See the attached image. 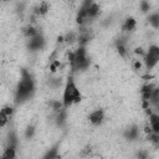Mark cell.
<instances>
[{
	"mask_svg": "<svg viewBox=\"0 0 159 159\" xmlns=\"http://www.w3.org/2000/svg\"><path fill=\"white\" fill-rule=\"evenodd\" d=\"M34 93H35V80H34L32 75L29 71L22 70L20 81L16 86L15 103L21 104V103L29 101L34 96Z\"/></svg>",
	"mask_w": 159,
	"mask_h": 159,
	"instance_id": "cell-1",
	"label": "cell"
},
{
	"mask_svg": "<svg viewBox=\"0 0 159 159\" xmlns=\"http://www.w3.org/2000/svg\"><path fill=\"white\" fill-rule=\"evenodd\" d=\"M82 101V94L78 89V87L76 86V82L73 80L72 76H68L66 84H65V89H63V97H62V106L63 108H68L70 106L78 103Z\"/></svg>",
	"mask_w": 159,
	"mask_h": 159,
	"instance_id": "cell-2",
	"label": "cell"
},
{
	"mask_svg": "<svg viewBox=\"0 0 159 159\" xmlns=\"http://www.w3.org/2000/svg\"><path fill=\"white\" fill-rule=\"evenodd\" d=\"M91 63L89 57L87 56L84 47H78L76 52L71 55V67L73 71H84Z\"/></svg>",
	"mask_w": 159,
	"mask_h": 159,
	"instance_id": "cell-3",
	"label": "cell"
},
{
	"mask_svg": "<svg viewBox=\"0 0 159 159\" xmlns=\"http://www.w3.org/2000/svg\"><path fill=\"white\" fill-rule=\"evenodd\" d=\"M159 61V47L157 45H152L149 46L147 53L144 55V62L148 70H152L157 66Z\"/></svg>",
	"mask_w": 159,
	"mask_h": 159,
	"instance_id": "cell-4",
	"label": "cell"
},
{
	"mask_svg": "<svg viewBox=\"0 0 159 159\" xmlns=\"http://www.w3.org/2000/svg\"><path fill=\"white\" fill-rule=\"evenodd\" d=\"M45 46V37L39 31V34H36L34 37L29 39L27 41V48L30 51H39V50H42Z\"/></svg>",
	"mask_w": 159,
	"mask_h": 159,
	"instance_id": "cell-5",
	"label": "cell"
},
{
	"mask_svg": "<svg viewBox=\"0 0 159 159\" xmlns=\"http://www.w3.org/2000/svg\"><path fill=\"white\" fill-rule=\"evenodd\" d=\"M12 113H14V108L10 106H5V107L0 108V128L5 127L7 124V122L12 117Z\"/></svg>",
	"mask_w": 159,
	"mask_h": 159,
	"instance_id": "cell-6",
	"label": "cell"
},
{
	"mask_svg": "<svg viewBox=\"0 0 159 159\" xmlns=\"http://www.w3.org/2000/svg\"><path fill=\"white\" fill-rule=\"evenodd\" d=\"M88 119H89V122L93 125H101L103 123V120H104V112H103V109H101V108L94 109L93 112L89 113Z\"/></svg>",
	"mask_w": 159,
	"mask_h": 159,
	"instance_id": "cell-7",
	"label": "cell"
},
{
	"mask_svg": "<svg viewBox=\"0 0 159 159\" xmlns=\"http://www.w3.org/2000/svg\"><path fill=\"white\" fill-rule=\"evenodd\" d=\"M123 137L129 140V142H134L139 138V127L137 124H133L130 127H128L124 132H123Z\"/></svg>",
	"mask_w": 159,
	"mask_h": 159,
	"instance_id": "cell-8",
	"label": "cell"
},
{
	"mask_svg": "<svg viewBox=\"0 0 159 159\" xmlns=\"http://www.w3.org/2000/svg\"><path fill=\"white\" fill-rule=\"evenodd\" d=\"M114 45H116V48H117L118 53H119L122 57H125L127 51H128V50H127V48H128V37H125V36L118 37V39L116 40Z\"/></svg>",
	"mask_w": 159,
	"mask_h": 159,
	"instance_id": "cell-9",
	"label": "cell"
},
{
	"mask_svg": "<svg viewBox=\"0 0 159 159\" xmlns=\"http://www.w3.org/2000/svg\"><path fill=\"white\" fill-rule=\"evenodd\" d=\"M92 39V35H91V31L88 29H83V30H80V34L77 36V41L80 43V47H84L87 42H89Z\"/></svg>",
	"mask_w": 159,
	"mask_h": 159,
	"instance_id": "cell-10",
	"label": "cell"
},
{
	"mask_svg": "<svg viewBox=\"0 0 159 159\" xmlns=\"http://www.w3.org/2000/svg\"><path fill=\"white\" fill-rule=\"evenodd\" d=\"M17 143H19V139H17V135L14 130H10L7 137H6V147L5 148H17Z\"/></svg>",
	"mask_w": 159,
	"mask_h": 159,
	"instance_id": "cell-11",
	"label": "cell"
},
{
	"mask_svg": "<svg viewBox=\"0 0 159 159\" xmlns=\"http://www.w3.org/2000/svg\"><path fill=\"white\" fill-rule=\"evenodd\" d=\"M98 14H99V6H98L96 2L91 1V4H89L88 7H87V16H88V20L96 19V17L98 16Z\"/></svg>",
	"mask_w": 159,
	"mask_h": 159,
	"instance_id": "cell-12",
	"label": "cell"
},
{
	"mask_svg": "<svg viewBox=\"0 0 159 159\" xmlns=\"http://www.w3.org/2000/svg\"><path fill=\"white\" fill-rule=\"evenodd\" d=\"M135 26H137L135 19L134 17H128V19H125L124 24L122 25V30H123V32H132L135 29Z\"/></svg>",
	"mask_w": 159,
	"mask_h": 159,
	"instance_id": "cell-13",
	"label": "cell"
},
{
	"mask_svg": "<svg viewBox=\"0 0 159 159\" xmlns=\"http://www.w3.org/2000/svg\"><path fill=\"white\" fill-rule=\"evenodd\" d=\"M153 89H154V86H153V84H149V83H148V84H144V86L142 87L140 93H142L143 101H144L145 103H148V102H149V98H150V96H152Z\"/></svg>",
	"mask_w": 159,
	"mask_h": 159,
	"instance_id": "cell-14",
	"label": "cell"
},
{
	"mask_svg": "<svg viewBox=\"0 0 159 159\" xmlns=\"http://www.w3.org/2000/svg\"><path fill=\"white\" fill-rule=\"evenodd\" d=\"M58 148H60V144L56 143L52 148H50L45 153V155L42 157V159H57L58 158Z\"/></svg>",
	"mask_w": 159,
	"mask_h": 159,
	"instance_id": "cell-15",
	"label": "cell"
},
{
	"mask_svg": "<svg viewBox=\"0 0 159 159\" xmlns=\"http://www.w3.org/2000/svg\"><path fill=\"white\" fill-rule=\"evenodd\" d=\"M149 122H150V127H152L153 132L159 133V116L157 113H152L149 116Z\"/></svg>",
	"mask_w": 159,
	"mask_h": 159,
	"instance_id": "cell-16",
	"label": "cell"
},
{
	"mask_svg": "<svg viewBox=\"0 0 159 159\" xmlns=\"http://www.w3.org/2000/svg\"><path fill=\"white\" fill-rule=\"evenodd\" d=\"M66 108L63 109H60L57 112V116H56V123L58 127H63L66 124V118H67V112L65 111Z\"/></svg>",
	"mask_w": 159,
	"mask_h": 159,
	"instance_id": "cell-17",
	"label": "cell"
},
{
	"mask_svg": "<svg viewBox=\"0 0 159 159\" xmlns=\"http://www.w3.org/2000/svg\"><path fill=\"white\" fill-rule=\"evenodd\" d=\"M1 159H16V149L15 148H5Z\"/></svg>",
	"mask_w": 159,
	"mask_h": 159,
	"instance_id": "cell-18",
	"label": "cell"
},
{
	"mask_svg": "<svg viewBox=\"0 0 159 159\" xmlns=\"http://www.w3.org/2000/svg\"><path fill=\"white\" fill-rule=\"evenodd\" d=\"M149 102L152 104H154V107H158V104H159V88L154 87V89L152 92V96L149 98Z\"/></svg>",
	"mask_w": 159,
	"mask_h": 159,
	"instance_id": "cell-19",
	"label": "cell"
},
{
	"mask_svg": "<svg viewBox=\"0 0 159 159\" xmlns=\"http://www.w3.org/2000/svg\"><path fill=\"white\" fill-rule=\"evenodd\" d=\"M148 22H149L154 29H158V27H159V14H158V12H154V14L149 15Z\"/></svg>",
	"mask_w": 159,
	"mask_h": 159,
	"instance_id": "cell-20",
	"label": "cell"
},
{
	"mask_svg": "<svg viewBox=\"0 0 159 159\" xmlns=\"http://www.w3.org/2000/svg\"><path fill=\"white\" fill-rule=\"evenodd\" d=\"M24 32H25V35H26L29 39H31V37H34L36 34H39V30L34 29L32 26H27V27L24 30Z\"/></svg>",
	"mask_w": 159,
	"mask_h": 159,
	"instance_id": "cell-21",
	"label": "cell"
},
{
	"mask_svg": "<svg viewBox=\"0 0 159 159\" xmlns=\"http://www.w3.org/2000/svg\"><path fill=\"white\" fill-rule=\"evenodd\" d=\"M77 40V35L75 34V32H68L66 36H65V41H66V43H73L75 41Z\"/></svg>",
	"mask_w": 159,
	"mask_h": 159,
	"instance_id": "cell-22",
	"label": "cell"
},
{
	"mask_svg": "<svg viewBox=\"0 0 159 159\" xmlns=\"http://www.w3.org/2000/svg\"><path fill=\"white\" fill-rule=\"evenodd\" d=\"M34 134H35V125H29L25 130V138L30 139V138L34 137Z\"/></svg>",
	"mask_w": 159,
	"mask_h": 159,
	"instance_id": "cell-23",
	"label": "cell"
},
{
	"mask_svg": "<svg viewBox=\"0 0 159 159\" xmlns=\"http://www.w3.org/2000/svg\"><path fill=\"white\" fill-rule=\"evenodd\" d=\"M47 10H48V4L47 2H42L39 7H37V14H40V15H43V14H46L47 12Z\"/></svg>",
	"mask_w": 159,
	"mask_h": 159,
	"instance_id": "cell-24",
	"label": "cell"
},
{
	"mask_svg": "<svg viewBox=\"0 0 159 159\" xmlns=\"http://www.w3.org/2000/svg\"><path fill=\"white\" fill-rule=\"evenodd\" d=\"M61 78H50L48 81V86L52 87V88H57L60 84H61Z\"/></svg>",
	"mask_w": 159,
	"mask_h": 159,
	"instance_id": "cell-25",
	"label": "cell"
},
{
	"mask_svg": "<svg viewBox=\"0 0 159 159\" xmlns=\"http://www.w3.org/2000/svg\"><path fill=\"white\" fill-rule=\"evenodd\" d=\"M137 159H150V155L148 153V150H139L137 153Z\"/></svg>",
	"mask_w": 159,
	"mask_h": 159,
	"instance_id": "cell-26",
	"label": "cell"
},
{
	"mask_svg": "<svg viewBox=\"0 0 159 159\" xmlns=\"http://www.w3.org/2000/svg\"><path fill=\"white\" fill-rule=\"evenodd\" d=\"M140 10H142L143 12L149 11V10H150V4L147 2V1H142V2H140Z\"/></svg>",
	"mask_w": 159,
	"mask_h": 159,
	"instance_id": "cell-27",
	"label": "cell"
},
{
	"mask_svg": "<svg viewBox=\"0 0 159 159\" xmlns=\"http://www.w3.org/2000/svg\"><path fill=\"white\" fill-rule=\"evenodd\" d=\"M0 159H1V158H0Z\"/></svg>",
	"mask_w": 159,
	"mask_h": 159,
	"instance_id": "cell-28",
	"label": "cell"
}]
</instances>
